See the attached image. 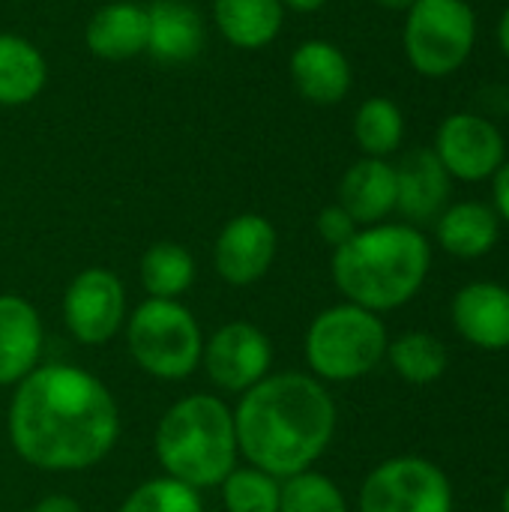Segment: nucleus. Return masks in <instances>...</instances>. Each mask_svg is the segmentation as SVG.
<instances>
[{"mask_svg": "<svg viewBox=\"0 0 509 512\" xmlns=\"http://www.w3.org/2000/svg\"><path fill=\"white\" fill-rule=\"evenodd\" d=\"M315 228H318L321 240H324L327 246H333V249L345 246V243L360 231V225L351 219V213H348L345 207H339V204L324 207V210L318 213V219H315Z\"/></svg>", "mask_w": 509, "mask_h": 512, "instance_id": "obj_29", "label": "nucleus"}, {"mask_svg": "<svg viewBox=\"0 0 509 512\" xmlns=\"http://www.w3.org/2000/svg\"><path fill=\"white\" fill-rule=\"evenodd\" d=\"M501 512H509V486L504 489V498H501Z\"/></svg>", "mask_w": 509, "mask_h": 512, "instance_id": "obj_35", "label": "nucleus"}, {"mask_svg": "<svg viewBox=\"0 0 509 512\" xmlns=\"http://www.w3.org/2000/svg\"><path fill=\"white\" fill-rule=\"evenodd\" d=\"M435 237L447 255L474 261L495 249L501 237V219L495 207L483 201H459V204H450L435 219Z\"/></svg>", "mask_w": 509, "mask_h": 512, "instance_id": "obj_20", "label": "nucleus"}, {"mask_svg": "<svg viewBox=\"0 0 509 512\" xmlns=\"http://www.w3.org/2000/svg\"><path fill=\"white\" fill-rule=\"evenodd\" d=\"M279 512H348V501L327 474L309 468L282 480Z\"/></svg>", "mask_w": 509, "mask_h": 512, "instance_id": "obj_27", "label": "nucleus"}, {"mask_svg": "<svg viewBox=\"0 0 509 512\" xmlns=\"http://www.w3.org/2000/svg\"><path fill=\"white\" fill-rule=\"evenodd\" d=\"M339 207L351 213L360 228L387 222L396 210V165L363 156L339 180Z\"/></svg>", "mask_w": 509, "mask_h": 512, "instance_id": "obj_18", "label": "nucleus"}, {"mask_svg": "<svg viewBox=\"0 0 509 512\" xmlns=\"http://www.w3.org/2000/svg\"><path fill=\"white\" fill-rule=\"evenodd\" d=\"M498 42H501V51L507 54V60H509V6L504 9L501 24H498Z\"/></svg>", "mask_w": 509, "mask_h": 512, "instance_id": "obj_33", "label": "nucleus"}, {"mask_svg": "<svg viewBox=\"0 0 509 512\" xmlns=\"http://www.w3.org/2000/svg\"><path fill=\"white\" fill-rule=\"evenodd\" d=\"M456 333L480 351L509 348V288L498 282H471L456 291L453 306Z\"/></svg>", "mask_w": 509, "mask_h": 512, "instance_id": "obj_13", "label": "nucleus"}, {"mask_svg": "<svg viewBox=\"0 0 509 512\" xmlns=\"http://www.w3.org/2000/svg\"><path fill=\"white\" fill-rule=\"evenodd\" d=\"M405 57L423 78H447L465 66L477 42V12L465 0H414L405 12Z\"/></svg>", "mask_w": 509, "mask_h": 512, "instance_id": "obj_7", "label": "nucleus"}, {"mask_svg": "<svg viewBox=\"0 0 509 512\" xmlns=\"http://www.w3.org/2000/svg\"><path fill=\"white\" fill-rule=\"evenodd\" d=\"M213 21L234 48L261 51L279 36L285 6L282 0H213Z\"/></svg>", "mask_w": 509, "mask_h": 512, "instance_id": "obj_21", "label": "nucleus"}, {"mask_svg": "<svg viewBox=\"0 0 509 512\" xmlns=\"http://www.w3.org/2000/svg\"><path fill=\"white\" fill-rule=\"evenodd\" d=\"M33 512H84L81 510V504L75 501V498H69V495H45Z\"/></svg>", "mask_w": 509, "mask_h": 512, "instance_id": "obj_31", "label": "nucleus"}, {"mask_svg": "<svg viewBox=\"0 0 509 512\" xmlns=\"http://www.w3.org/2000/svg\"><path fill=\"white\" fill-rule=\"evenodd\" d=\"M48 81L45 54L18 33H0V105L18 108L33 102Z\"/></svg>", "mask_w": 509, "mask_h": 512, "instance_id": "obj_22", "label": "nucleus"}, {"mask_svg": "<svg viewBox=\"0 0 509 512\" xmlns=\"http://www.w3.org/2000/svg\"><path fill=\"white\" fill-rule=\"evenodd\" d=\"M273 345L270 336L252 321L222 324L201 351V366L213 387L222 393H246L270 375Z\"/></svg>", "mask_w": 509, "mask_h": 512, "instance_id": "obj_10", "label": "nucleus"}, {"mask_svg": "<svg viewBox=\"0 0 509 512\" xmlns=\"http://www.w3.org/2000/svg\"><path fill=\"white\" fill-rule=\"evenodd\" d=\"M336 420V402L315 375L276 372L240 396L237 450L246 465L285 480L309 471L327 453Z\"/></svg>", "mask_w": 509, "mask_h": 512, "instance_id": "obj_2", "label": "nucleus"}, {"mask_svg": "<svg viewBox=\"0 0 509 512\" xmlns=\"http://www.w3.org/2000/svg\"><path fill=\"white\" fill-rule=\"evenodd\" d=\"M84 42L93 57L132 60L147 51V6L132 0H111L99 6L87 27Z\"/></svg>", "mask_w": 509, "mask_h": 512, "instance_id": "obj_19", "label": "nucleus"}, {"mask_svg": "<svg viewBox=\"0 0 509 512\" xmlns=\"http://www.w3.org/2000/svg\"><path fill=\"white\" fill-rule=\"evenodd\" d=\"M6 432L18 459L39 471H87L114 450L120 408L87 369L42 363L15 384Z\"/></svg>", "mask_w": 509, "mask_h": 512, "instance_id": "obj_1", "label": "nucleus"}, {"mask_svg": "<svg viewBox=\"0 0 509 512\" xmlns=\"http://www.w3.org/2000/svg\"><path fill=\"white\" fill-rule=\"evenodd\" d=\"M42 318L18 294H0V387L24 381L42 357Z\"/></svg>", "mask_w": 509, "mask_h": 512, "instance_id": "obj_16", "label": "nucleus"}, {"mask_svg": "<svg viewBox=\"0 0 509 512\" xmlns=\"http://www.w3.org/2000/svg\"><path fill=\"white\" fill-rule=\"evenodd\" d=\"M291 84L306 102L336 105L348 96L354 72L339 45L330 39H306L291 54Z\"/></svg>", "mask_w": 509, "mask_h": 512, "instance_id": "obj_15", "label": "nucleus"}, {"mask_svg": "<svg viewBox=\"0 0 509 512\" xmlns=\"http://www.w3.org/2000/svg\"><path fill=\"white\" fill-rule=\"evenodd\" d=\"M435 156L450 177L465 183H483L507 162V141L501 129L471 111H456L441 120L435 132Z\"/></svg>", "mask_w": 509, "mask_h": 512, "instance_id": "obj_11", "label": "nucleus"}, {"mask_svg": "<svg viewBox=\"0 0 509 512\" xmlns=\"http://www.w3.org/2000/svg\"><path fill=\"white\" fill-rule=\"evenodd\" d=\"M492 180H495V213L509 225V159L498 168Z\"/></svg>", "mask_w": 509, "mask_h": 512, "instance_id": "obj_30", "label": "nucleus"}, {"mask_svg": "<svg viewBox=\"0 0 509 512\" xmlns=\"http://www.w3.org/2000/svg\"><path fill=\"white\" fill-rule=\"evenodd\" d=\"M204 18L186 0H153L147 6V54L159 63L180 66L204 51Z\"/></svg>", "mask_w": 509, "mask_h": 512, "instance_id": "obj_17", "label": "nucleus"}, {"mask_svg": "<svg viewBox=\"0 0 509 512\" xmlns=\"http://www.w3.org/2000/svg\"><path fill=\"white\" fill-rule=\"evenodd\" d=\"M453 177L435 156V150H411L396 165V210L408 225L435 222L450 204Z\"/></svg>", "mask_w": 509, "mask_h": 512, "instance_id": "obj_14", "label": "nucleus"}, {"mask_svg": "<svg viewBox=\"0 0 509 512\" xmlns=\"http://www.w3.org/2000/svg\"><path fill=\"white\" fill-rule=\"evenodd\" d=\"M327 0H282L285 9H294V12H318Z\"/></svg>", "mask_w": 509, "mask_h": 512, "instance_id": "obj_32", "label": "nucleus"}, {"mask_svg": "<svg viewBox=\"0 0 509 512\" xmlns=\"http://www.w3.org/2000/svg\"><path fill=\"white\" fill-rule=\"evenodd\" d=\"M117 512H204V501L198 489L162 474L135 486Z\"/></svg>", "mask_w": 509, "mask_h": 512, "instance_id": "obj_28", "label": "nucleus"}, {"mask_svg": "<svg viewBox=\"0 0 509 512\" xmlns=\"http://www.w3.org/2000/svg\"><path fill=\"white\" fill-rule=\"evenodd\" d=\"M432 267L429 237L408 222H378L360 228L333 249L330 273L339 294L375 315L411 303Z\"/></svg>", "mask_w": 509, "mask_h": 512, "instance_id": "obj_3", "label": "nucleus"}, {"mask_svg": "<svg viewBox=\"0 0 509 512\" xmlns=\"http://www.w3.org/2000/svg\"><path fill=\"white\" fill-rule=\"evenodd\" d=\"M387 345L390 336L381 315L345 300L315 315L303 339V354L318 381L348 384L375 372L387 357Z\"/></svg>", "mask_w": 509, "mask_h": 512, "instance_id": "obj_5", "label": "nucleus"}, {"mask_svg": "<svg viewBox=\"0 0 509 512\" xmlns=\"http://www.w3.org/2000/svg\"><path fill=\"white\" fill-rule=\"evenodd\" d=\"M141 285L153 300H177L195 282V258L186 246L162 240L141 255Z\"/></svg>", "mask_w": 509, "mask_h": 512, "instance_id": "obj_24", "label": "nucleus"}, {"mask_svg": "<svg viewBox=\"0 0 509 512\" xmlns=\"http://www.w3.org/2000/svg\"><path fill=\"white\" fill-rule=\"evenodd\" d=\"M387 360H390L393 372L402 381L417 384V387L441 381L447 366H450L447 345L438 336L426 333V330H411V333H402V336L390 339Z\"/></svg>", "mask_w": 509, "mask_h": 512, "instance_id": "obj_23", "label": "nucleus"}, {"mask_svg": "<svg viewBox=\"0 0 509 512\" xmlns=\"http://www.w3.org/2000/svg\"><path fill=\"white\" fill-rule=\"evenodd\" d=\"M279 237L270 219L261 213H240L225 222L213 246V267L219 279L234 288L255 285L276 261Z\"/></svg>", "mask_w": 509, "mask_h": 512, "instance_id": "obj_12", "label": "nucleus"}, {"mask_svg": "<svg viewBox=\"0 0 509 512\" xmlns=\"http://www.w3.org/2000/svg\"><path fill=\"white\" fill-rule=\"evenodd\" d=\"M465 3H471V0H465Z\"/></svg>", "mask_w": 509, "mask_h": 512, "instance_id": "obj_36", "label": "nucleus"}, {"mask_svg": "<svg viewBox=\"0 0 509 512\" xmlns=\"http://www.w3.org/2000/svg\"><path fill=\"white\" fill-rule=\"evenodd\" d=\"M375 3L384 9H393V12H408L414 6V0H375Z\"/></svg>", "mask_w": 509, "mask_h": 512, "instance_id": "obj_34", "label": "nucleus"}, {"mask_svg": "<svg viewBox=\"0 0 509 512\" xmlns=\"http://www.w3.org/2000/svg\"><path fill=\"white\" fill-rule=\"evenodd\" d=\"M126 345L141 372L159 381H186L201 366L204 336L180 300L147 297L126 318Z\"/></svg>", "mask_w": 509, "mask_h": 512, "instance_id": "obj_6", "label": "nucleus"}, {"mask_svg": "<svg viewBox=\"0 0 509 512\" xmlns=\"http://www.w3.org/2000/svg\"><path fill=\"white\" fill-rule=\"evenodd\" d=\"M165 477L192 489H216L240 459L234 411L213 393L177 399L159 420L153 438Z\"/></svg>", "mask_w": 509, "mask_h": 512, "instance_id": "obj_4", "label": "nucleus"}, {"mask_svg": "<svg viewBox=\"0 0 509 512\" xmlns=\"http://www.w3.org/2000/svg\"><path fill=\"white\" fill-rule=\"evenodd\" d=\"M222 504L225 512H279V489L282 480L258 471L252 465H237L222 483Z\"/></svg>", "mask_w": 509, "mask_h": 512, "instance_id": "obj_26", "label": "nucleus"}, {"mask_svg": "<svg viewBox=\"0 0 509 512\" xmlns=\"http://www.w3.org/2000/svg\"><path fill=\"white\" fill-rule=\"evenodd\" d=\"M126 321V288L108 267L81 270L63 294V324L81 345L111 342Z\"/></svg>", "mask_w": 509, "mask_h": 512, "instance_id": "obj_9", "label": "nucleus"}, {"mask_svg": "<svg viewBox=\"0 0 509 512\" xmlns=\"http://www.w3.org/2000/svg\"><path fill=\"white\" fill-rule=\"evenodd\" d=\"M360 512H453L450 477L423 456H396L369 471Z\"/></svg>", "mask_w": 509, "mask_h": 512, "instance_id": "obj_8", "label": "nucleus"}, {"mask_svg": "<svg viewBox=\"0 0 509 512\" xmlns=\"http://www.w3.org/2000/svg\"><path fill=\"white\" fill-rule=\"evenodd\" d=\"M402 138H405V114L393 99L372 96L357 108L354 141L363 150V156L387 159L402 147Z\"/></svg>", "mask_w": 509, "mask_h": 512, "instance_id": "obj_25", "label": "nucleus"}]
</instances>
